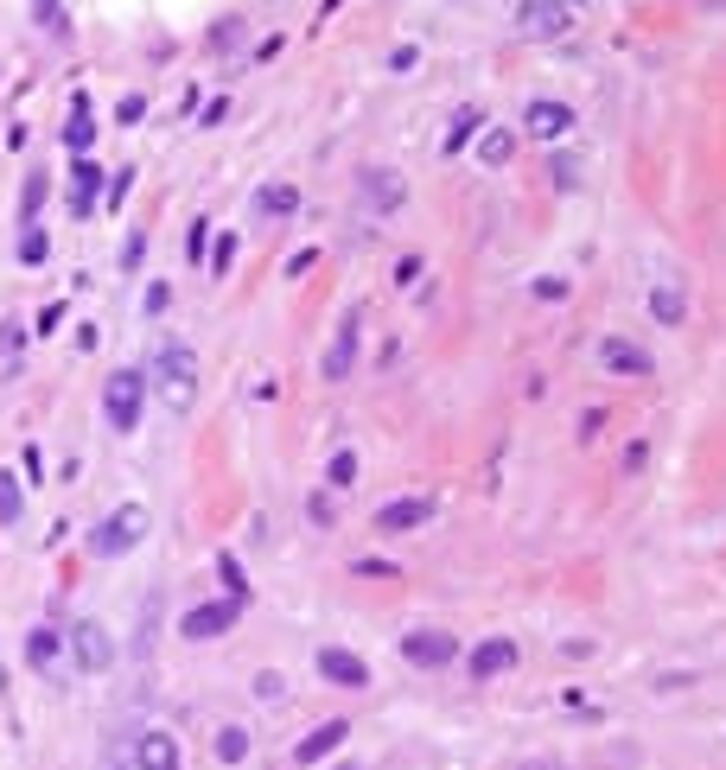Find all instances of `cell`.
<instances>
[{
  "instance_id": "1",
  "label": "cell",
  "mask_w": 726,
  "mask_h": 770,
  "mask_svg": "<svg viewBox=\"0 0 726 770\" xmlns=\"http://www.w3.org/2000/svg\"><path fill=\"white\" fill-rule=\"evenodd\" d=\"M153 382H160V395L172 401V408H192L198 401V350L166 338L160 350H153Z\"/></svg>"
},
{
  "instance_id": "2",
  "label": "cell",
  "mask_w": 726,
  "mask_h": 770,
  "mask_svg": "<svg viewBox=\"0 0 726 770\" xmlns=\"http://www.w3.org/2000/svg\"><path fill=\"white\" fill-rule=\"evenodd\" d=\"M153 529V516H147V503H121V510H109L96 522V535H90V554L96 560H115V554H134L147 541Z\"/></svg>"
},
{
  "instance_id": "3",
  "label": "cell",
  "mask_w": 726,
  "mask_h": 770,
  "mask_svg": "<svg viewBox=\"0 0 726 770\" xmlns=\"http://www.w3.org/2000/svg\"><path fill=\"white\" fill-rule=\"evenodd\" d=\"M141 408H147V370H115L102 382V414H109L115 433L141 427Z\"/></svg>"
},
{
  "instance_id": "4",
  "label": "cell",
  "mask_w": 726,
  "mask_h": 770,
  "mask_svg": "<svg viewBox=\"0 0 726 770\" xmlns=\"http://www.w3.org/2000/svg\"><path fill=\"white\" fill-rule=\"evenodd\" d=\"M64 650L77 656V669H83V675L115 669V637H109V630H102L96 618H77V624H71V637H64Z\"/></svg>"
},
{
  "instance_id": "5",
  "label": "cell",
  "mask_w": 726,
  "mask_h": 770,
  "mask_svg": "<svg viewBox=\"0 0 726 770\" xmlns=\"http://www.w3.org/2000/svg\"><path fill=\"white\" fill-rule=\"evenodd\" d=\"M242 618V599H211V605H192L179 618V637L185 643H211V637H230Z\"/></svg>"
},
{
  "instance_id": "6",
  "label": "cell",
  "mask_w": 726,
  "mask_h": 770,
  "mask_svg": "<svg viewBox=\"0 0 726 770\" xmlns=\"http://www.w3.org/2000/svg\"><path fill=\"white\" fill-rule=\"evenodd\" d=\"M402 662L408 669H446V662H459V637H446V630H408Z\"/></svg>"
},
{
  "instance_id": "7",
  "label": "cell",
  "mask_w": 726,
  "mask_h": 770,
  "mask_svg": "<svg viewBox=\"0 0 726 770\" xmlns=\"http://www.w3.org/2000/svg\"><path fill=\"white\" fill-rule=\"evenodd\" d=\"M421 522H434V497L414 490V497H395V503L376 510V535H408V529H421Z\"/></svg>"
},
{
  "instance_id": "8",
  "label": "cell",
  "mask_w": 726,
  "mask_h": 770,
  "mask_svg": "<svg viewBox=\"0 0 726 770\" xmlns=\"http://www.w3.org/2000/svg\"><path fill=\"white\" fill-rule=\"evenodd\" d=\"M319 675L332 681V688H370V662H363L357 650H338V643L319 650Z\"/></svg>"
},
{
  "instance_id": "9",
  "label": "cell",
  "mask_w": 726,
  "mask_h": 770,
  "mask_svg": "<svg viewBox=\"0 0 726 770\" xmlns=\"http://www.w3.org/2000/svg\"><path fill=\"white\" fill-rule=\"evenodd\" d=\"M357 325H363V312L351 306V312H344V325H338V338H332V350H325V363H319L325 382H344V376H351V363H357Z\"/></svg>"
},
{
  "instance_id": "10",
  "label": "cell",
  "mask_w": 726,
  "mask_h": 770,
  "mask_svg": "<svg viewBox=\"0 0 726 770\" xmlns=\"http://www.w3.org/2000/svg\"><path fill=\"white\" fill-rule=\"evenodd\" d=\"M516 656H523V650H516L510 637H484L478 650L465 656V669H472V681H497V675H510V669H516Z\"/></svg>"
},
{
  "instance_id": "11",
  "label": "cell",
  "mask_w": 726,
  "mask_h": 770,
  "mask_svg": "<svg viewBox=\"0 0 726 770\" xmlns=\"http://www.w3.org/2000/svg\"><path fill=\"white\" fill-rule=\"evenodd\" d=\"M523 134H535V140H561V134H574V109L567 102H529L523 109Z\"/></svg>"
},
{
  "instance_id": "12",
  "label": "cell",
  "mask_w": 726,
  "mask_h": 770,
  "mask_svg": "<svg viewBox=\"0 0 726 770\" xmlns=\"http://www.w3.org/2000/svg\"><path fill=\"white\" fill-rule=\"evenodd\" d=\"M567 26H574V13H567V7H548V0H529V7L516 13V32H523V39H561Z\"/></svg>"
},
{
  "instance_id": "13",
  "label": "cell",
  "mask_w": 726,
  "mask_h": 770,
  "mask_svg": "<svg viewBox=\"0 0 726 770\" xmlns=\"http://www.w3.org/2000/svg\"><path fill=\"white\" fill-rule=\"evenodd\" d=\"M344 739H351V726H344V720H325V726H313L300 745H293V764H325Z\"/></svg>"
},
{
  "instance_id": "14",
  "label": "cell",
  "mask_w": 726,
  "mask_h": 770,
  "mask_svg": "<svg viewBox=\"0 0 726 770\" xmlns=\"http://www.w3.org/2000/svg\"><path fill=\"white\" fill-rule=\"evenodd\" d=\"M599 363L618 376H650V350L631 344V338H599Z\"/></svg>"
},
{
  "instance_id": "15",
  "label": "cell",
  "mask_w": 726,
  "mask_h": 770,
  "mask_svg": "<svg viewBox=\"0 0 726 770\" xmlns=\"http://www.w3.org/2000/svg\"><path fill=\"white\" fill-rule=\"evenodd\" d=\"M134 764L141 770H179V739H172V732H141V739H134Z\"/></svg>"
},
{
  "instance_id": "16",
  "label": "cell",
  "mask_w": 726,
  "mask_h": 770,
  "mask_svg": "<svg viewBox=\"0 0 726 770\" xmlns=\"http://www.w3.org/2000/svg\"><path fill=\"white\" fill-rule=\"evenodd\" d=\"M64 147L77 153V160H90V147H96V121H90V96H71V121H64Z\"/></svg>"
},
{
  "instance_id": "17",
  "label": "cell",
  "mask_w": 726,
  "mask_h": 770,
  "mask_svg": "<svg viewBox=\"0 0 726 770\" xmlns=\"http://www.w3.org/2000/svg\"><path fill=\"white\" fill-rule=\"evenodd\" d=\"M402 198H408L402 172H363V204H370V210H383V217H389V210H402Z\"/></svg>"
},
{
  "instance_id": "18",
  "label": "cell",
  "mask_w": 726,
  "mask_h": 770,
  "mask_svg": "<svg viewBox=\"0 0 726 770\" xmlns=\"http://www.w3.org/2000/svg\"><path fill=\"white\" fill-rule=\"evenodd\" d=\"M64 656V637L51 624H39V630H26V669H51V662Z\"/></svg>"
},
{
  "instance_id": "19",
  "label": "cell",
  "mask_w": 726,
  "mask_h": 770,
  "mask_svg": "<svg viewBox=\"0 0 726 770\" xmlns=\"http://www.w3.org/2000/svg\"><path fill=\"white\" fill-rule=\"evenodd\" d=\"M96 191H102V172L90 160H77V179H71V210H77V217H90V210H96Z\"/></svg>"
},
{
  "instance_id": "20",
  "label": "cell",
  "mask_w": 726,
  "mask_h": 770,
  "mask_svg": "<svg viewBox=\"0 0 726 770\" xmlns=\"http://www.w3.org/2000/svg\"><path fill=\"white\" fill-rule=\"evenodd\" d=\"M255 210H262V217H293V210H300V191L274 179V185H262V191H255Z\"/></svg>"
},
{
  "instance_id": "21",
  "label": "cell",
  "mask_w": 726,
  "mask_h": 770,
  "mask_svg": "<svg viewBox=\"0 0 726 770\" xmlns=\"http://www.w3.org/2000/svg\"><path fill=\"white\" fill-rule=\"evenodd\" d=\"M650 312H656V325H682L688 319V293L682 287H650Z\"/></svg>"
},
{
  "instance_id": "22",
  "label": "cell",
  "mask_w": 726,
  "mask_h": 770,
  "mask_svg": "<svg viewBox=\"0 0 726 770\" xmlns=\"http://www.w3.org/2000/svg\"><path fill=\"white\" fill-rule=\"evenodd\" d=\"M478 160H484V166H510V160H516V134H510V128H484Z\"/></svg>"
},
{
  "instance_id": "23",
  "label": "cell",
  "mask_w": 726,
  "mask_h": 770,
  "mask_svg": "<svg viewBox=\"0 0 726 770\" xmlns=\"http://www.w3.org/2000/svg\"><path fill=\"white\" fill-rule=\"evenodd\" d=\"M217 580H223V599H242V605H249V580H242V560H236V554H217Z\"/></svg>"
},
{
  "instance_id": "24",
  "label": "cell",
  "mask_w": 726,
  "mask_h": 770,
  "mask_svg": "<svg viewBox=\"0 0 726 770\" xmlns=\"http://www.w3.org/2000/svg\"><path fill=\"white\" fill-rule=\"evenodd\" d=\"M351 478H357V452H351V446H338L332 459H325V484H332V490H344Z\"/></svg>"
},
{
  "instance_id": "25",
  "label": "cell",
  "mask_w": 726,
  "mask_h": 770,
  "mask_svg": "<svg viewBox=\"0 0 726 770\" xmlns=\"http://www.w3.org/2000/svg\"><path fill=\"white\" fill-rule=\"evenodd\" d=\"M217 758H223V764H242V758H249V732H242V726H223V732H217Z\"/></svg>"
},
{
  "instance_id": "26",
  "label": "cell",
  "mask_w": 726,
  "mask_h": 770,
  "mask_svg": "<svg viewBox=\"0 0 726 770\" xmlns=\"http://www.w3.org/2000/svg\"><path fill=\"white\" fill-rule=\"evenodd\" d=\"M20 478H13V471H0V529H7V522H20Z\"/></svg>"
},
{
  "instance_id": "27",
  "label": "cell",
  "mask_w": 726,
  "mask_h": 770,
  "mask_svg": "<svg viewBox=\"0 0 726 770\" xmlns=\"http://www.w3.org/2000/svg\"><path fill=\"white\" fill-rule=\"evenodd\" d=\"M45 255H51V236L39 230V223H26V236H20V261H26V268H39Z\"/></svg>"
},
{
  "instance_id": "28",
  "label": "cell",
  "mask_w": 726,
  "mask_h": 770,
  "mask_svg": "<svg viewBox=\"0 0 726 770\" xmlns=\"http://www.w3.org/2000/svg\"><path fill=\"white\" fill-rule=\"evenodd\" d=\"M230 268H236V236H230V230H223V236L211 230V274L223 280V274H230Z\"/></svg>"
},
{
  "instance_id": "29",
  "label": "cell",
  "mask_w": 726,
  "mask_h": 770,
  "mask_svg": "<svg viewBox=\"0 0 726 770\" xmlns=\"http://www.w3.org/2000/svg\"><path fill=\"white\" fill-rule=\"evenodd\" d=\"M32 13H39V26L51 32V39H64V32H71V20H64L58 0H32Z\"/></svg>"
},
{
  "instance_id": "30",
  "label": "cell",
  "mask_w": 726,
  "mask_h": 770,
  "mask_svg": "<svg viewBox=\"0 0 726 770\" xmlns=\"http://www.w3.org/2000/svg\"><path fill=\"white\" fill-rule=\"evenodd\" d=\"M472 128H478V109H459V121H453V134H446V153H459L465 140H472Z\"/></svg>"
},
{
  "instance_id": "31",
  "label": "cell",
  "mask_w": 726,
  "mask_h": 770,
  "mask_svg": "<svg viewBox=\"0 0 726 770\" xmlns=\"http://www.w3.org/2000/svg\"><path fill=\"white\" fill-rule=\"evenodd\" d=\"M255 700H287V675L262 669V675H255Z\"/></svg>"
},
{
  "instance_id": "32",
  "label": "cell",
  "mask_w": 726,
  "mask_h": 770,
  "mask_svg": "<svg viewBox=\"0 0 726 770\" xmlns=\"http://www.w3.org/2000/svg\"><path fill=\"white\" fill-rule=\"evenodd\" d=\"M580 172H586V166L574 160V153H561V160H555V191H574V185H580Z\"/></svg>"
},
{
  "instance_id": "33",
  "label": "cell",
  "mask_w": 726,
  "mask_h": 770,
  "mask_svg": "<svg viewBox=\"0 0 726 770\" xmlns=\"http://www.w3.org/2000/svg\"><path fill=\"white\" fill-rule=\"evenodd\" d=\"M306 516H313L319 529H332V522H338V510H332V497H325V490H313V497H306Z\"/></svg>"
},
{
  "instance_id": "34",
  "label": "cell",
  "mask_w": 726,
  "mask_h": 770,
  "mask_svg": "<svg viewBox=\"0 0 726 770\" xmlns=\"http://www.w3.org/2000/svg\"><path fill=\"white\" fill-rule=\"evenodd\" d=\"M39 204H45V179H26V191H20V217H39Z\"/></svg>"
},
{
  "instance_id": "35",
  "label": "cell",
  "mask_w": 726,
  "mask_h": 770,
  "mask_svg": "<svg viewBox=\"0 0 726 770\" xmlns=\"http://www.w3.org/2000/svg\"><path fill=\"white\" fill-rule=\"evenodd\" d=\"M535 300H548V306L567 300V280H561V274H542V280H535Z\"/></svg>"
},
{
  "instance_id": "36",
  "label": "cell",
  "mask_w": 726,
  "mask_h": 770,
  "mask_svg": "<svg viewBox=\"0 0 726 770\" xmlns=\"http://www.w3.org/2000/svg\"><path fill=\"white\" fill-rule=\"evenodd\" d=\"M141 255H147V236L128 230V242H121V268H141Z\"/></svg>"
},
{
  "instance_id": "37",
  "label": "cell",
  "mask_w": 726,
  "mask_h": 770,
  "mask_svg": "<svg viewBox=\"0 0 726 770\" xmlns=\"http://www.w3.org/2000/svg\"><path fill=\"white\" fill-rule=\"evenodd\" d=\"M204 249H211V223H204V217H198V223H192V236H185V255H192V261H198Z\"/></svg>"
},
{
  "instance_id": "38",
  "label": "cell",
  "mask_w": 726,
  "mask_h": 770,
  "mask_svg": "<svg viewBox=\"0 0 726 770\" xmlns=\"http://www.w3.org/2000/svg\"><path fill=\"white\" fill-rule=\"evenodd\" d=\"M166 306H172V287H166V280H147V312H153V319H160Z\"/></svg>"
},
{
  "instance_id": "39",
  "label": "cell",
  "mask_w": 726,
  "mask_h": 770,
  "mask_svg": "<svg viewBox=\"0 0 726 770\" xmlns=\"http://www.w3.org/2000/svg\"><path fill=\"white\" fill-rule=\"evenodd\" d=\"M204 128H223V121H230V96H217V102H204Z\"/></svg>"
},
{
  "instance_id": "40",
  "label": "cell",
  "mask_w": 726,
  "mask_h": 770,
  "mask_svg": "<svg viewBox=\"0 0 726 770\" xmlns=\"http://www.w3.org/2000/svg\"><path fill=\"white\" fill-rule=\"evenodd\" d=\"M363 580H395V560H357Z\"/></svg>"
},
{
  "instance_id": "41",
  "label": "cell",
  "mask_w": 726,
  "mask_h": 770,
  "mask_svg": "<svg viewBox=\"0 0 726 770\" xmlns=\"http://www.w3.org/2000/svg\"><path fill=\"white\" fill-rule=\"evenodd\" d=\"M115 115H121V121H141V115H147V96H121Z\"/></svg>"
},
{
  "instance_id": "42",
  "label": "cell",
  "mask_w": 726,
  "mask_h": 770,
  "mask_svg": "<svg viewBox=\"0 0 726 770\" xmlns=\"http://www.w3.org/2000/svg\"><path fill=\"white\" fill-rule=\"evenodd\" d=\"M236 32H242V26H236V20H223V26H217V32H211V45H217V51H223V45H236Z\"/></svg>"
},
{
  "instance_id": "43",
  "label": "cell",
  "mask_w": 726,
  "mask_h": 770,
  "mask_svg": "<svg viewBox=\"0 0 726 770\" xmlns=\"http://www.w3.org/2000/svg\"><path fill=\"white\" fill-rule=\"evenodd\" d=\"M389 70H414V45H395L389 51Z\"/></svg>"
},
{
  "instance_id": "44",
  "label": "cell",
  "mask_w": 726,
  "mask_h": 770,
  "mask_svg": "<svg viewBox=\"0 0 726 770\" xmlns=\"http://www.w3.org/2000/svg\"><path fill=\"white\" fill-rule=\"evenodd\" d=\"M548 7H567V13H574V7H586V0H548Z\"/></svg>"
},
{
  "instance_id": "45",
  "label": "cell",
  "mask_w": 726,
  "mask_h": 770,
  "mask_svg": "<svg viewBox=\"0 0 726 770\" xmlns=\"http://www.w3.org/2000/svg\"><path fill=\"white\" fill-rule=\"evenodd\" d=\"M523 770H567V764H523Z\"/></svg>"
},
{
  "instance_id": "46",
  "label": "cell",
  "mask_w": 726,
  "mask_h": 770,
  "mask_svg": "<svg viewBox=\"0 0 726 770\" xmlns=\"http://www.w3.org/2000/svg\"><path fill=\"white\" fill-rule=\"evenodd\" d=\"M338 770H363V764H338Z\"/></svg>"
}]
</instances>
